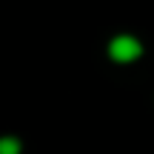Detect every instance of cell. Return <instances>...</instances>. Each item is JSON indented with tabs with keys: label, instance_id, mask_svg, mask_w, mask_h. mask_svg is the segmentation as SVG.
Wrapping results in <instances>:
<instances>
[{
	"label": "cell",
	"instance_id": "6da1fadb",
	"mask_svg": "<svg viewBox=\"0 0 154 154\" xmlns=\"http://www.w3.org/2000/svg\"><path fill=\"white\" fill-rule=\"evenodd\" d=\"M109 51H111V57L114 60H120V63H128V60H134V57L140 54V43L134 37H114L111 40V46H109Z\"/></svg>",
	"mask_w": 154,
	"mask_h": 154
},
{
	"label": "cell",
	"instance_id": "7a4b0ae2",
	"mask_svg": "<svg viewBox=\"0 0 154 154\" xmlns=\"http://www.w3.org/2000/svg\"><path fill=\"white\" fill-rule=\"evenodd\" d=\"M0 154H20V140L17 137H0Z\"/></svg>",
	"mask_w": 154,
	"mask_h": 154
}]
</instances>
